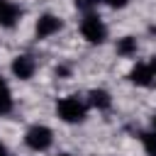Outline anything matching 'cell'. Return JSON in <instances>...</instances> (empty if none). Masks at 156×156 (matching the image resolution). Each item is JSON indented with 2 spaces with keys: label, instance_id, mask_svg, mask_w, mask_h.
<instances>
[{
  "label": "cell",
  "instance_id": "1",
  "mask_svg": "<svg viewBox=\"0 0 156 156\" xmlns=\"http://www.w3.org/2000/svg\"><path fill=\"white\" fill-rule=\"evenodd\" d=\"M56 112H58V117H61L63 122L76 124V122H83V119H85V102L78 100V95H68V98L58 100Z\"/></svg>",
  "mask_w": 156,
  "mask_h": 156
},
{
  "label": "cell",
  "instance_id": "2",
  "mask_svg": "<svg viewBox=\"0 0 156 156\" xmlns=\"http://www.w3.org/2000/svg\"><path fill=\"white\" fill-rule=\"evenodd\" d=\"M80 34H83V39L85 41H90V44H102L105 39H107V27H105V22L98 17V15H85L83 17V22H80Z\"/></svg>",
  "mask_w": 156,
  "mask_h": 156
},
{
  "label": "cell",
  "instance_id": "3",
  "mask_svg": "<svg viewBox=\"0 0 156 156\" xmlns=\"http://www.w3.org/2000/svg\"><path fill=\"white\" fill-rule=\"evenodd\" d=\"M54 141V132L46 127V124H32L24 134V144L32 149V151H46Z\"/></svg>",
  "mask_w": 156,
  "mask_h": 156
},
{
  "label": "cell",
  "instance_id": "4",
  "mask_svg": "<svg viewBox=\"0 0 156 156\" xmlns=\"http://www.w3.org/2000/svg\"><path fill=\"white\" fill-rule=\"evenodd\" d=\"M63 27V22L56 17V15H41L39 20H37V27H34V34H37V39H46V37H51V34H56L58 29Z\"/></svg>",
  "mask_w": 156,
  "mask_h": 156
},
{
  "label": "cell",
  "instance_id": "5",
  "mask_svg": "<svg viewBox=\"0 0 156 156\" xmlns=\"http://www.w3.org/2000/svg\"><path fill=\"white\" fill-rule=\"evenodd\" d=\"M34 68H37V63H34V58L27 56V54L15 56V61H12V73H15V78H20V80H29V78L34 76Z\"/></svg>",
  "mask_w": 156,
  "mask_h": 156
},
{
  "label": "cell",
  "instance_id": "6",
  "mask_svg": "<svg viewBox=\"0 0 156 156\" xmlns=\"http://www.w3.org/2000/svg\"><path fill=\"white\" fill-rule=\"evenodd\" d=\"M129 80H132L134 85H141V88L151 85V80H154L151 66H149V63H136V66L132 68V73H129Z\"/></svg>",
  "mask_w": 156,
  "mask_h": 156
},
{
  "label": "cell",
  "instance_id": "7",
  "mask_svg": "<svg viewBox=\"0 0 156 156\" xmlns=\"http://www.w3.org/2000/svg\"><path fill=\"white\" fill-rule=\"evenodd\" d=\"M22 17V7H17V5H12V2H5L2 7H0V27H15L17 24V20Z\"/></svg>",
  "mask_w": 156,
  "mask_h": 156
},
{
  "label": "cell",
  "instance_id": "8",
  "mask_svg": "<svg viewBox=\"0 0 156 156\" xmlns=\"http://www.w3.org/2000/svg\"><path fill=\"white\" fill-rule=\"evenodd\" d=\"M90 105L98 107V110H107V107L112 105V98H110L107 90L98 88V90H90Z\"/></svg>",
  "mask_w": 156,
  "mask_h": 156
},
{
  "label": "cell",
  "instance_id": "9",
  "mask_svg": "<svg viewBox=\"0 0 156 156\" xmlns=\"http://www.w3.org/2000/svg\"><path fill=\"white\" fill-rule=\"evenodd\" d=\"M12 110V93L7 88V83L0 78V115H7Z\"/></svg>",
  "mask_w": 156,
  "mask_h": 156
},
{
  "label": "cell",
  "instance_id": "10",
  "mask_svg": "<svg viewBox=\"0 0 156 156\" xmlns=\"http://www.w3.org/2000/svg\"><path fill=\"white\" fill-rule=\"evenodd\" d=\"M117 54H119V56H132V54H136V39H134V37H122V39L117 41Z\"/></svg>",
  "mask_w": 156,
  "mask_h": 156
},
{
  "label": "cell",
  "instance_id": "11",
  "mask_svg": "<svg viewBox=\"0 0 156 156\" xmlns=\"http://www.w3.org/2000/svg\"><path fill=\"white\" fill-rule=\"evenodd\" d=\"M141 144L149 156H156V132H141Z\"/></svg>",
  "mask_w": 156,
  "mask_h": 156
},
{
  "label": "cell",
  "instance_id": "12",
  "mask_svg": "<svg viewBox=\"0 0 156 156\" xmlns=\"http://www.w3.org/2000/svg\"><path fill=\"white\" fill-rule=\"evenodd\" d=\"M98 2H102V0H76V7L83 12H90L93 7H98Z\"/></svg>",
  "mask_w": 156,
  "mask_h": 156
},
{
  "label": "cell",
  "instance_id": "13",
  "mask_svg": "<svg viewBox=\"0 0 156 156\" xmlns=\"http://www.w3.org/2000/svg\"><path fill=\"white\" fill-rule=\"evenodd\" d=\"M102 2H107L112 10H122V7H127V5H129V0H102Z\"/></svg>",
  "mask_w": 156,
  "mask_h": 156
},
{
  "label": "cell",
  "instance_id": "14",
  "mask_svg": "<svg viewBox=\"0 0 156 156\" xmlns=\"http://www.w3.org/2000/svg\"><path fill=\"white\" fill-rule=\"evenodd\" d=\"M149 66H151V71H154V78H156V56L149 61Z\"/></svg>",
  "mask_w": 156,
  "mask_h": 156
},
{
  "label": "cell",
  "instance_id": "15",
  "mask_svg": "<svg viewBox=\"0 0 156 156\" xmlns=\"http://www.w3.org/2000/svg\"><path fill=\"white\" fill-rule=\"evenodd\" d=\"M0 156H10V154H7V149H5V144H0Z\"/></svg>",
  "mask_w": 156,
  "mask_h": 156
},
{
  "label": "cell",
  "instance_id": "16",
  "mask_svg": "<svg viewBox=\"0 0 156 156\" xmlns=\"http://www.w3.org/2000/svg\"><path fill=\"white\" fill-rule=\"evenodd\" d=\"M151 124H154V132H156V115H154V119H151Z\"/></svg>",
  "mask_w": 156,
  "mask_h": 156
},
{
  "label": "cell",
  "instance_id": "17",
  "mask_svg": "<svg viewBox=\"0 0 156 156\" xmlns=\"http://www.w3.org/2000/svg\"><path fill=\"white\" fill-rule=\"evenodd\" d=\"M5 2H7V0H0V7H2V5H5Z\"/></svg>",
  "mask_w": 156,
  "mask_h": 156
},
{
  "label": "cell",
  "instance_id": "18",
  "mask_svg": "<svg viewBox=\"0 0 156 156\" xmlns=\"http://www.w3.org/2000/svg\"><path fill=\"white\" fill-rule=\"evenodd\" d=\"M58 156H71V154H58Z\"/></svg>",
  "mask_w": 156,
  "mask_h": 156
}]
</instances>
